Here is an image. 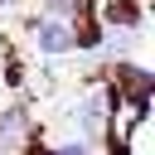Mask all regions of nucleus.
Returning <instances> with one entry per match:
<instances>
[{
    "label": "nucleus",
    "mask_w": 155,
    "mask_h": 155,
    "mask_svg": "<svg viewBox=\"0 0 155 155\" xmlns=\"http://www.w3.org/2000/svg\"><path fill=\"white\" fill-rule=\"evenodd\" d=\"M29 34H34V48L44 58H63L78 48V29L63 24V19H29Z\"/></svg>",
    "instance_id": "nucleus-1"
},
{
    "label": "nucleus",
    "mask_w": 155,
    "mask_h": 155,
    "mask_svg": "<svg viewBox=\"0 0 155 155\" xmlns=\"http://www.w3.org/2000/svg\"><path fill=\"white\" fill-rule=\"evenodd\" d=\"M24 136H29V107H24V102H15V107H5V111H0V150H15Z\"/></svg>",
    "instance_id": "nucleus-2"
},
{
    "label": "nucleus",
    "mask_w": 155,
    "mask_h": 155,
    "mask_svg": "<svg viewBox=\"0 0 155 155\" xmlns=\"http://www.w3.org/2000/svg\"><path fill=\"white\" fill-rule=\"evenodd\" d=\"M24 155H53V145H24Z\"/></svg>",
    "instance_id": "nucleus-3"
},
{
    "label": "nucleus",
    "mask_w": 155,
    "mask_h": 155,
    "mask_svg": "<svg viewBox=\"0 0 155 155\" xmlns=\"http://www.w3.org/2000/svg\"><path fill=\"white\" fill-rule=\"evenodd\" d=\"M10 5H15V0H0V10H10Z\"/></svg>",
    "instance_id": "nucleus-4"
}]
</instances>
